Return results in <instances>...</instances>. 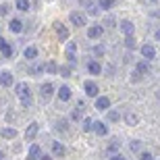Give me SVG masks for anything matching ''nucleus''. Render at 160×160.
<instances>
[{
    "label": "nucleus",
    "mask_w": 160,
    "mask_h": 160,
    "mask_svg": "<svg viewBox=\"0 0 160 160\" xmlns=\"http://www.w3.org/2000/svg\"><path fill=\"white\" fill-rule=\"evenodd\" d=\"M65 56H67V60H69V69H75L77 67V42H69L67 44V48H65Z\"/></svg>",
    "instance_id": "f257e3e1"
},
{
    "label": "nucleus",
    "mask_w": 160,
    "mask_h": 160,
    "mask_svg": "<svg viewBox=\"0 0 160 160\" xmlns=\"http://www.w3.org/2000/svg\"><path fill=\"white\" fill-rule=\"evenodd\" d=\"M152 71V67H150L148 60H137V65H135V75H133V79H139L142 75H148V73Z\"/></svg>",
    "instance_id": "f03ea898"
},
{
    "label": "nucleus",
    "mask_w": 160,
    "mask_h": 160,
    "mask_svg": "<svg viewBox=\"0 0 160 160\" xmlns=\"http://www.w3.org/2000/svg\"><path fill=\"white\" fill-rule=\"evenodd\" d=\"M52 94H54V85L50 81H46V83H42V85H40V98H42V102H48L50 98H52Z\"/></svg>",
    "instance_id": "7ed1b4c3"
},
{
    "label": "nucleus",
    "mask_w": 160,
    "mask_h": 160,
    "mask_svg": "<svg viewBox=\"0 0 160 160\" xmlns=\"http://www.w3.org/2000/svg\"><path fill=\"white\" fill-rule=\"evenodd\" d=\"M139 52H142L143 60H148V62L156 58V46H154V44H143V46L139 48Z\"/></svg>",
    "instance_id": "20e7f679"
},
{
    "label": "nucleus",
    "mask_w": 160,
    "mask_h": 160,
    "mask_svg": "<svg viewBox=\"0 0 160 160\" xmlns=\"http://www.w3.org/2000/svg\"><path fill=\"white\" fill-rule=\"evenodd\" d=\"M69 21H71L75 27H83V25H85V12L71 11V12H69Z\"/></svg>",
    "instance_id": "39448f33"
},
{
    "label": "nucleus",
    "mask_w": 160,
    "mask_h": 160,
    "mask_svg": "<svg viewBox=\"0 0 160 160\" xmlns=\"http://www.w3.org/2000/svg\"><path fill=\"white\" fill-rule=\"evenodd\" d=\"M83 89H85V96H89V98H98V96H100L98 83H94L92 79H88V81L83 83Z\"/></svg>",
    "instance_id": "423d86ee"
},
{
    "label": "nucleus",
    "mask_w": 160,
    "mask_h": 160,
    "mask_svg": "<svg viewBox=\"0 0 160 160\" xmlns=\"http://www.w3.org/2000/svg\"><path fill=\"white\" fill-rule=\"evenodd\" d=\"M54 31H56V36H58L60 42H67V40H69V29H67L65 23L56 21V23H54Z\"/></svg>",
    "instance_id": "0eeeda50"
},
{
    "label": "nucleus",
    "mask_w": 160,
    "mask_h": 160,
    "mask_svg": "<svg viewBox=\"0 0 160 160\" xmlns=\"http://www.w3.org/2000/svg\"><path fill=\"white\" fill-rule=\"evenodd\" d=\"M15 94L19 96V98H29L31 96V89H29V85H27V83H17V85H15Z\"/></svg>",
    "instance_id": "6e6552de"
},
{
    "label": "nucleus",
    "mask_w": 160,
    "mask_h": 160,
    "mask_svg": "<svg viewBox=\"0 0 160 160\" xmlns=\"http://www.w3.org/2000/svg\"><path fill=\"white\" fill-rule=\"evenodd\" d=\"M0 85H2V88H11V85H15V77H12L11 71H2L0 73Z\"/></svg>",
    "instance_id": "1a4fd4ad"
},
{
    "label": "nucleus",
    "mask_w": 160,
    "mask_h": 160,
    "mask_svg": "<svg viewBox=\"0 0 160 160\" xmlns=\"http://www.w3.org/2000/svg\"><path fill=\"white\" fill-rule=\"evenodd\" d=\"M56 96H58V102H69L71 100V88L69 85H60Z\"/></svg>",
    "instance_id": "9d476101"
},
{
    "label": "nucleus",
    "mask_w": 160,
    "mask_h": 160,
    "mask_svg": "<svg viewBox=\"0 0 160 160\" xmlns=\"http://www.w3.org/2000/svg\"><path fill=\"white\" fill-rule=\"evenodd\" d=\"M38 131H40V125H38V123H31L29 127H27V131H25V139H27V142H33V139H36V135H38Z\"/></svg>",
    "instance_id": "9b49d317"
},
{
    "label": "nucleus",
    "mask_w": 160,
    "mask_h": 160,
    "mask_svg": "<svg viewBox=\"0 0 160 160\" xmlns=\"http://www.w3.org/2000/svg\"><path fill=\"white\" fill-rule=\"evenodd\" d=\"M102 33H104V27H102V25H92V27L88 29V38L89 40H98Z\"/></svg>",
    "instance_id": "f8f14e48"
},
{
    "label": "nucleus",
    "mask_w": 160,
    "mask_h": 160,
    "mask_svg": "<svg viewBox=\"0 0 160 160\" xmlns=\"http://www.w3.org/2000/svg\"><path fill=\"white\" fill-rule=\"evenodd\" d=\"M40 156H42V148L38 143H31L29 152H27V160H40Z\"/></svg>",
    "instance_id": "ddd939ff"
},
{
    "label": "nucleus",
    "mask_w": 160,
    "mask_h": 160,
    "mask_svg": "<svg viewBox=\"0 0 160 160\" xmlns=\"http://www.w3.org/2000/svg\"><path fill=\"white\" fill-rule=\"evenodd\" d=\"M108 106H110V98H106V96H98L96 98V108L98 110L104 112V110H108Z\"/></svg>",
    "instance_id": "4468645a"
},
{
    "label": "nucleus",
    "mask_w": 160,
    "mask_h": 160,
    "mask_svg": "<svg viewBox=\"0 0 160 160\" xmlns=\"http://www.w3.org/2000/svg\"><path fill=\"white\" fill-rule=\"evenodd\" d=\"M8 29L12 31V33H21V31L25 29V25L21 19H11V23H8Z\"/></svg>",
    "instance_id": "2eb2a0df"
},
{
    "label": "nucleus",
    "mask_w": 160,
    "mask_h": 160,
    "mask_svg": "<svg viewBox=\"0 0 160 160\" xmlns=\"http://www.w3.org/2000/svg\"><path fill=\"white\" fill-rule=\"evenodd\" d=\"M121 31L125 33V38H127V36H133V31H135V25L131 23V21H127V19H123V21H121Z\"/></svg>",
    "instance_id": "dca6fc26"
},
{
    "label": "nucleus",
    "mask_w": 160,
    "mask_h": 160,
    "mask_svg": "<svg viewBox=\"0 0 160 160\" xmlns=\"http://www.w3.org/2000/svg\"><path fill=\"white\" fill-rule=\"evenodd\" d=\"M23 58L25 60H36L38 58V48L36 46H27L23 50Z\"/></svg>",
    "instance_id": "f3484780"
},
{
    "label": "nucleus",
    "mask_w": 160,
    "mask_h": 160,
    "mask_svg": "<svg viewBox=\"0 0 160 160\" xmlns=\"http://www.w3.org/2000/svg\"><path fill=\"white\" fill-rule=\"evenodd\" d=\"M88 73H92V75H102V67L98 60H89L88 62Z\"/></svg>",
    "instance_id": "a211bd4d"
},
{
    "label": "nucleus",
    "mask_w": 160,
    "mask_h": 160,
    "mask_svg": "<svg viewBox=\"0 0 160 160\" xmlns=\"http://www.w3.org/2000/svg\"><path fill=\"white\" fill-rule=\"evenodd\" d=\"M94 131L98 133V135H106L108 127H106V123H102V121H94Z\"/></svg>",
    "instance_id": "6ab92c4d"
},
{
    "label": "nucleus",
    "mask_w": 160,
    "mask_h": 160,
    "mask_svg": "<svg viewBox=\"0 0 160 160\" xmlns=\"http://www.w3.org/2000/svg\"><path fill=\"white\" fill-rule=\"evenodd\" d=\"M65 146L60 142H52V156H65Z\"/></svg>",
    "instance_id": "aec40b11"
},
{
    "label": "nucleus",
    "mask_w": 160,
    "mask_h": 160,
    "mask_svg": "<svg viewBox=\"0 0 160 160\" xmlns=\"http://www.w3.org/2000/svg\"><path fill=\"white\" fill-rule=\"evenodd\" d=\"M0 135L4 137V139H15V137H17V129H12V127H4V129L0 131Z\"/></svg>",
    "instance_id": "412c9836"
},
{
    "label": "nucleus",
    "mask_w": 160,
    "mask_h": 160,
    "mask_svg": "<svg viewBox=\"0 0 160 160\" xmlns=\"http://www.w3.org/2000/svg\"><path fill=\"white\" fill-rule=\"evenodd\" d=\"M125 123L131 125V127H135V125L139 123V117H137L135 112H125Z\"/></svg>",
    "instance_id": "4be33fe9"
},
{
    "label": "nucleus",
    "mask_w": 160,
    "mask_h": 160,
    "mask_svg": "<svg viewBox=\"0 0 160 160\" xmlns=\"http://www.w3.org/2000/svg\"><path fill=\"white\" fill-rule=\"evenodd\" d=\"M119 121H121L119 110H108L106 112V123H119Z\"/></svg>",
    "instance_id": "5701e85b"
},
{
    "label": "nucleus",
    "mask_w": 160,
    "mask_h": 160,
    "mask_svg": "<svg viewBox=\"0 0 160 160\" xmlns=\"http://www.w3.org/2000/svg\"><path fill=\"white\" fill-rule=\"evenodd\" d=\"M0 52H2V56H4V58H11L12 54H15V48H12V44H8V42H6Z\"/></svg>",
    "instance_id": "b1692460"
},
{
    "label": "nucleus",
    "mask_w": 160,
    "mask_h": 160,
    "mask_svg": "<svg viewBox=\"0 0 160 160\" xmlns=\"http://www.w3.org/2000/svg\"><path fill=\"white\" fill-rule=\"evenodd\" d=\"M44 71L50 73V75H56V73H58V65H56L54 60H50V62H46V65H44Z\"/></svg>",
    "instance_id": "393cba45"
},
{
    "label": "nucleus",
    "mask_w": 160,
    "mask_h": 160,
    "mask_svg": "<svg viewBox=\"0 0 160 160\" xmlns=\"http://www.w3.org/2000/svg\"><path fill=\"white\" fill-rule=\"evenodd\" d=\"M114 2L117 0H98V8H102V11H110L114 6Z\"/></svg>",
    "instance_id": "a878e982"
},
{
    "label": "nucleus",
    "mask_w": 160,
    "mask_h": 160,
    "mask_svg": "<svg viewBox=\"0 0 160 160\" xmlns=\"http://www.w3.org/2000/svg\"><path fill=\"white\" fill-rule=\"evenodd\" d=\"M71 121H75V123H79V121L83 119V110H79V108H73L71 110V117H69Z\"/></svg>",
    "instance_id": "bb28decb"
},
{
    "label": "nucleus",
    "mask_w": 160,
    "mask_h": 160,
    "mask_svg": "<svg viewBox=\"0 0 160 160\" xmlns=\"http://www.w3.org/2000/svg\"><path fill=\"white\" fill-rule=\"evenodd\" d=\"M15 6H17V8H19V11H29V0H17V2H15Z\"/></svg>",
    "instance_id": "cd10ccee"
},
{
    "label": "nucleus",
    "mask_w": 160,
    "mask_h": 160,
    "mask_svg": "<svg viewBox=\"0 0 160 160\" xmlns=\"http://www.w3.org/2000/svg\"><path fill=\"white\" fill-rule=\"evenodd\" d=\"M85 11H88L89 15H98V11H100V8H98V4H96V2H85Z\"/></svg>",
    "instance_id": "c85d7f7f"
},
{
    "label": "nucleus",
    "mask_w": 160,
    "mask_h": 160,
    "mask_svg": "<svg viewBox=\"0 0 160 160\" xmlns=\"http://www.w3.org/2000/svg\"><path fill=\"white\" fill-rule=\"evenodd\" d=\"M31 75H40V73H44V62H36V65L29 69Z\"/></svg>",
    "instance_id": "c756f323"
},
{
    "label": "nucleus",
    "mask_w": 160,
    "mask_h": 160,
    "mask_svg": "<svg viewBox=\"0 0 160 160\" xmlns=\"http://www.w3.org/2000/svg\"><path fill=\"white\" fill-rule=\"evenodd\" d=\"M83 131H88V133L94 131V119H83Z\"/></svg>",
    "instance_id": "7c9ffc66"
},
{
    "label": "nucleus",
    "mask_w": 160,
    "mask_h": 160,
    "mask_svg": "<svg viewBox=\"0 0 160 160\" xmlns=\"http://www.w3.org/2000/svg\"><path fill=\"white\" fill-rule=\"evenodd\" d=\"M56 75H62V77H71V69L67 65H62V67H58V73Z\"/></svg>",
    "instance_id": "2f4dec72"
},
{
    "label": "nucleus",
    "mask_w": 160,
    "mask_h": 160,
    "mask_svg": "<svg viewBox=\"0 0 160 160\" xmlns=\"http://www.w3.org/2000/svg\"><path fill=\"white\" fill-rule=\"evenodd\" d=\"M67 123H69L67 119H60L58 123L54 125V129H56V131H67Z\"/></svg>",
    "instance_id": "473e14b6"
},
{
    "label": "nucleus",
    "mask_w": 160,
    "mask_h": 160,
    "mask_svg": "<svg viewBox=\"0 0 160 160\" xmlns=\"http://www.w3.org/2000/svg\"><path fill=\"white\" fill-rule=\"evenodd\" d=\"M125 46L129 48V50H133V48H135V38H133V36H127V38H125Z\"/></svg>",
    "instance_id": "72a5a7b5"
},
{
    "label": "nucleus",
    "mask_w": 160,
    "mask_h": 160,
    "mask_svg": "<svg viewBox=\"0 0 160 160\" xmlns=\"http://www.w3.org/2000/svg\"><path fill=\"white\" fill-rule=\"evenodd\" d=\"M21 106L23 108H31L33 106V98H31V96L29 98H21Z\"/></svg>",
    "instance_id": "f704fd0d"
},
{
    "label": "nucleus",
    "mask_w": 160,
    "mask_h": 160,
    "mask_svg": "<svg viewBox=\"0 0 160 160\" xmlns=\"http://www.w3.org/2000/svg\"><path fill=\"white\" fill-rule=\"evenodd\" d=\"M142 148H143V143L139 142V139H133V142H131V150H133V152H139Z\"/></svg>",
    "instance_id": "c9c22d12"
},
{
    "label": "nucleus",
    "mask_w": 160,
    "mask_h": 160,
    "mask_svg": "<svg viewBox=\"0 0 160 160\" xmlns=\"http://www.w3.org/2000/svg\"><path fill=\"white\" fill-rule=\"evenodd\" d=\"M92 54H94V56H102V54H104V46H94Z\"/></svg>",
    "instance_id": "e433bc0d"
},
{
    "label": "nucleus",
    "mask_w": 160,
    "mask_h": 160,
    "mask_svg": "<svg viewBox=\"0 0 160 160\" xmlns=\"http://www.w3.org/2000/svg\"><path fill=\"white\" fill-rule=\"evenodd\" d=\"M139 160H154V156H152V152H142Z\"/></svg>",
    "instance_id": "4c0bfd02"
},
{
    "label": "nucleus",
    "mask_w": 160,
    "mask_h": 160,
    "mask_svg": "<svg viewBox=\"0 0 160 160\" xmlns=\"http://www.w3.org/2000/svg\"><path fill=\"white\" fill-rule=\"evenodd\" d=\"M8 12V4H0V17H4Z\"/></svg>",
    "instance_id": "58836bf2"
},
{
    "label": "nucleus",
    "mask_w": 160,
    "mask_h": 160,
    "mask_svg": "<svg viewBox=\"0 0 160 160\" xmlns=\"http://www.w3.org/2000/svg\"><path fill=\"white\" fill-rule=\"evenodd\" d=\"M108 160H127V158H125V156H121V154H112Z\"/></svg>",
    "instance_id": "ea45409f"
},
{
    "label": "nucleus",
    "mask_w": 160,
    "mask_h": 160,
    "mask_svg": "<svg viewBox=\"0 0 160 160\" xmlns=\"http://www.w3.org/2000/svg\"><path fill=\"white\" fill-rule=\"evenodd\" d=\"M104 23H106V25H108V27H112V25H114V19H112V17H108V19H106V21H104Z\"/></svg>",
    "instance_id": "a19ab883"
},
{
    "label": "nucleus",
    "mask_w": 160,
    "mask_h": 160,
    "mask_svg": "<svg viewBox=\"0 0 160 160\" xmlns=\"http://www.w3.org/2000/svg\"><path fill=\"white\" fill-rule=\"evenodd\" d=\"M40 160H52V156H46V154H42V156H40Z\"/></svg>",
    "instance_id": "79ce46f5"
},
{
    "label": "nucleus",
    "mask_w": 160,
    "mask_h": 160,
    "mask_svg": "<svg viewBox=\"0 0 160 160\" xmlns=\"http://www.w3.org/2000/svg\"><path fill=\"white\" fill-rule=\"evenodd\" d=\"M4 44H6V40H4L2 36H0V50H2V46H4Z\"/></svg>",
    "instance_id": "37998d69"
},
{
    "label": "nucleus",
    "mask_w": 160,
    "mask_h": 160,
    "mask_svg": "<svg viewBox=\"0 0 160 160\" xmlns=\"http://www.w3.org/2000/svg\"><path fill=\"white\" fill-rule=\"evenodd\" d=\"M0 160H6V154H4V152H0Z\"/></svg>",
    "instance_id": "c03bdc74"
},
{
    "label": "nucleus",
    "mask_w": 160,
    "mask_h": 160,
    "mask_svg": "<svg viewBox=\"0 0 160 160\" xmlns=\"http://www.w3.org/2000/svg\"><path fill=\"white\" fill-rule=\"evenodd\" d=\"M152 2H158V0H152Z\"/></svg>",
    "instance_id": "a18cd8bd"
}]
</instances>
